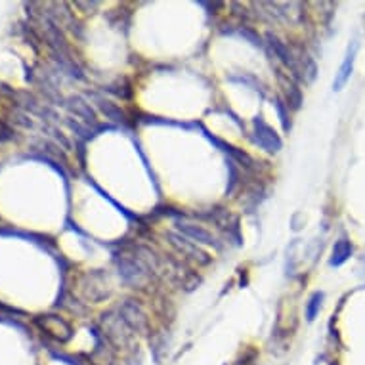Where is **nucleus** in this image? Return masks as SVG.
<instances>
[{"label": "nucleus", "mask_w": 365, "mask_h": 365, "mask_svg": "<svg viewBox=\"0 0 365 365\" xmlns=\"http://www.w3.org/2000/svg\"><path fill=\"white\" fill-rule=\"evenodd\" d=\"M266 38H268L269 46H272V50H274V54H276L277 58H279V60H282L283 63L291 69V71L297 73V56L287 48V44H283V42L279 41L276 35H272V33H268Z\"/></svg>", "instance_id": "4"}, {"label": "nucleus", "mask_w": 365, "mask_h": 365, "mask_svg": "<svg viewBox=\"0 0 365 365\" xmlns=\"http://www.w3.org/2000/svg\"><path fill=\"white\" fill-rule=\"evenodd\" d=\"M255 142L268 153H277L282 150V138L277 136L276 130L266 125L260 117L255 119Z\"/></svg>", "instance_id": "1"}, {"label": "nucleus", "mask_w": 365, "mask_h": 365, "mask_svg": "<svg viewBox=\"0 0 365 365\" xmlns=\"http://www.w3.org/2000/svg\"><path fill=\"white\" fill-rule=\"evenodd\" d=\"M352 255V245L348 240H339L333 247V257H331V266H341Z\"/></svg>", "instance_id": "7"}, {"label": "nucleus", "mask_w": 365, "mask_h": 365, "mask_svg": "<svg viewBox=\"0 0 365 365\" xmlns=\"http://www.w3.org/2000/svg\"><path fill=\"white\" fill-rule=\"evenodd\" d=\"M356 52H358V44L354 42L352 48H348V54L346 58H344V61H342L341 69H339V73H336L335 83H333V88L335 90H341L342 86L348 83V78H350V75H352L354 61H356Z\"/></svg>", "instance_id": "5"}, {"label": "nucleus", "mask_w": 365, "mask_h": 365, "mask_svg": "<svg viewBox=\"0 0 365 365\" xmlns=\"http://www.w3.org/2000/svg\"><path fill=\"white\" fill-rule=\"evenodd\" d=\"M178 230L187 237H192L193 241H199V243H205V245H218V241L210 232H207L205 227L197 226V224H190V222H178L176 224Z\"/></svg>", "instance_id": "3"}, {"label": "nucleus", "mask_w": 365, "mask_h": 365, "mask_svg": "<svg viewBox=\"0 0 365 365\" xmlns=\"http://www.w3.org/2000/svg\"><path fill=\"white\" fill-rule=\"evenodd\" d=\"M67 108L71 109L73 113L77 115V117L86 120V123H94V120H96V115H94V111H92V108H90V103L84 102L83 98H78V96L69 98Z\"/></svg>", "instance_id": "6"}, {"label": "nucleus", "mask_w": 365, "mask_h": 365, "mask_svg": "<svg viewBox=\"0 0 365 365\" xmlns=\"http://www.w3.org/2000/svg\"><path fill=\"white\" fill-rule=\"evenodd\" d=\"M98 106L102 108V111H103V113H106V115H108L109 119L123 120V123H125V120H126L125 113H123V111H120L119 108H115L113 103L108 102V100H98Z\"/></svg>", "instance_id": "9"}, {"label": "nucleus", "mask_w": 365, "mask_h": 365, "mask_svg": "<svg viewBox=\"0 0 365 365\" xmlns=\"http://www.w3.org/2000/svg\"><path fill=\"white\" fill-rule=\"evenodd\" d=\"M322 300H324V294L322 293H316L310 299L308 308H306V317H308V322H312V319L316 317V314L319 312V308H322Z\"/></svg>", "instance_id": "10"}, {"label": "nucleus", "mask_w": 365, "mask_h": 365, "mask_svg": "<svg viewBox=\"0 0 365 365\" xmlns=\"http://www.w3.org/2000/svg\"><path fill=\"white\" fill-rule=\"evenodd\" d=\"M36 324L41 325L44 333H48L58 341H67L71 336V327L56 316H42L36 319Z\"/></svg>", "instance_id": "2"}, {"label": "nucleus", "mask_w": 365, "mask_h": 365, "mask_svg": "<svg viewBox=\"0 0 365 365\" xmlns=\"http://www.w3.org/2000/svg\"><path fill=\"white\" fill-rule=\"evenodd\" d=\"M119 268L123 277L128 279V282H138L140 277H142V268H140L136 260H130V258H120Z\"/></svg>", "instance_id": "8"}, {"label": "nucleus", "mask_w": 365, "mask_h": 365, "mask_svg": "<svg viewBox=\"0 0 365 365\" xmlns=\"http://www.w3.org/2000/svg\"><path fill=\"white\" fill-rule=\"evenodd\" d=\"M14 134H16V132H14L12 128H10V126L4 123V120L0 119V144H4V142H10V140L14 138Z\"/></svg>", "instance_id": "11"}]
</instances>
